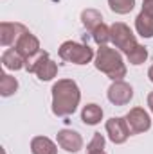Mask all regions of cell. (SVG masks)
<instances>
[{
    "mask_svg": "<svg viewBox=\"0 0 153 154\" xmlns=\"http://www.w3.org/2000/svg\"><path fill=\"white\" fill-rule=\"evenodd\" d=\"M81 91L76 81L60 79L52 86V113L56 116H70L79 106Z\"/></svg>",
    "mask_w": 153,
    "mask_h": 154,
    "instance_id": "obj_1",
    "label": "cell"
},
{
    "mask_svg": "<svg viewBox=\"0 0 153 154\" xmlns=\"http://www.w3.org/2000/svg\"><path fill=\"white\" fill-rule=\"evenodd\" d=\"M94 65L99 72H103L112 81H122V77H126V65L122 61V56L115 48H110L106 45L97 48Z\"/></svg>",
    "mask_w": 153,
    "mask_h": 154,
    "instance_id": "obj_2",
    "label": "cell"
},
{
    "mask_svg": "<svg viewBox=\"0 0 153 154\" xmlns=\"http://www.w3.org/2000/svg\"><path fill=\"white\" fill-rule=\"evenodd\" d=\"M25 70L31 74H36L40 81H50L58 75V65L49 57V54L40 50L36 56L29 57L25 61Z\"/></svg>",
    "mask_w": 153,
    "mask_h": 154,
    "instance_id": "obj_3",
    "label": "cell"
},
{
    "mask_svg": "<svg viewBox=\"0 0 153 154\" xmlns=\"http://www.w3.org/2000/svg\"><path fill=\"white\" fill-rule=\"evenodd\" d=\"M58 54H60V57L63 61L74 63V65H86V63H90L96 57L94 50L88 45L76 43V41H65V43H61Z\"/></svg>",
    "mask_w": 153,
    "mask_h": 154,
    "instance_id": "obj_4",
    "label": "cell"
},
{
    "mask_svg": "<svg viewBox=\"0 0 153 154\" xmlns=\"http://www.w3.org/2000/svg\"><path fill=\"white\" fill-rule=\"evenodd\" d=\"M110 41L115 45V48H119L124 54H130L139 45L132 29L122 22H115L110 25Z\"/></svg>",
    "mask_w": 153,
    "mask_h": 154,
    "instance_id": "obj_5",
    "label": "cell"
},
{
    "mask_svg": "<svg viewBox=\"0 0 153 154\" xmlns=\"http://www.w3.org/2000/svg\"><path fill=\"white\" fill-rule=\"evenodd\" d=\"M106 134L108 138L114 142L115 145H121L128 140V136L132 134L130 127H128V122L126 118H121V116H112L110 120H106Z\"/></svg>",
    "mask_w": 153,
    "mask_h": 154,
    "instance_id": "obj_6",
    "label": "cell"
},
{
    "mask_svg": "<svg viewBox=\"0 0 153 154\" xmlns=\"http://www.w3.org/2000/svg\"><path fill=\"white\" fill-rule=\"evenodd\" d=\"M124 118H126V122H128V127H130L132 134L146 133V131L151 127V118L148 115V111H144L142 108H132Z\"/></svg>",
    "mask_w": 153,
    "mask_h": 154,
    "instance_id": "obj_7",
    "label": "cell"
},
{
    "mask_svg": "<svg viewBox=\"0 0 153 154\" xmlns=\"http://www.w3.org/2000/svg\"><path fill=\"white\" fill-rule=\"evenodd\" d=\"M106 95L114 106H126L133 99V88L124 81H114Z\"/></svg>",
    "mask_w": 153,
    "mask_h": 154,
    "instance_id": "obj_8",
    "label": "cell"
},
{
    "mask_svg": "<svg viewBox=\"0 0 153 154\" xmlns=\"http://www.w3.org/2000/svg\"><path fill=\"white\" fill-rule=\"evenodd\" d=\"M25 25L16 23V22H2L0 23V43L2 47H15L18 38L25 32Z\"/></svg>",
    "mask_w": 153,
    "mask_h": 154,
    "instance_id": "obj_9",
    "label": "cell"
},
{
    "mask_svg": "<svg viewBox=\"0 0 153 154\" xmlns=\"http://www.w3.org/2000/svg\"><path fill=\"white\" fill-rule=\"evenodd\" d=\"M15 50H16L22 57H25V61H27L29 57L36 56L41 48H40L38 38H36L34 34H31L29 31H25V32L18 38V41L15 43Z\"/></svg>",
    "mask_w": 153,
    "mask_h": 154,
    "instance_id": "obj_10",
    "label": "cell"
},
{
    "mask_svg": "<svg viewBox=\"0 0 153 154\" xmlns=\"http://www.w3.org/2000/svg\"><path fill=\"white\" fill-rule=\"evenodd\" d=\"M56 140H58V145L63 151H67V152H77L83 147L81 134L77 131H72V129H61V131H58Z\"/></svg>",
    "mask_w": 153,
    "mask_h": 154,
    "instance_id": "obj_11",
    "label": "cell"
},
{
    "mask_svg": "<svg viewBox=\"0 0 153 154\" xmlns=\"http://www.w3.org/2000/svg\"><path fill=\"white\" fill-rule=\"evenodd\" d=\"M135 31L142 38H153V14L141 11L135 18Z\"/></svg>",
    "mask_w": 153,
    "mask_h": 154,
    "instance_id": "obj_12",
    "label": "cell"
},
{
    "mask_svg": "<svg viewBox=\"0 0 153 154\" xmlns=\"http://www.w3.org/2000/svg\"><path fill=\"white\" fill-rule=\"evenodd\" d=\"M31 152L33 154H58V147L47 136H34L31 140Z\"/></svg>",
    "mask_w": 153,
    "mask_h": 154,
    "instance_id": "obj_13",
    "label": "cell"
},
{
    "mask_svg": "<svg viewBox=\"0 0 153 154\" xmlns=\"http://www.w3.org/2000/svg\"><path fill=\"white\" fill-rule=\"evenodd\" d=\"M2 65L7 70H22L25 68V57H22L15 48H7L2 54Z\"/></svg>",
    "mask_w": 153,
    "mask_h": 154,
    "instance_id": "obj_14",
    "label": "cell"
},
{
    "mask_svg": "<svg viewBox=\"0 0 153 154\" xmlns=\"http://www.w3.org/2000/svg\"><path fill=\"white\" fill-rule=\"evenodd\" d=\"M81 120H83V124H86V125H96V124H99L101 120H103V108L101 106H97V104H86L85 108H83V111H81Z\"/></svg>",
    "mask_w": 153,
    "mask_h": 154,
    "instance_id": "obj_15",
    "label": "cell"
},
{
    "mask_svg": "<svg viewBox=\"0 0 153 154\" xmlns=\"http://www.w3.org/2000/svg\"><path fill=\"white\" fill-rule=\"evenodd\" d=\"M81 22H83V25L92 32L96 27H99V25L103 23V14H101L97 9H85V11L81 13Z\"/></svg>",
    "mask_w": 153,
    "mask_h": 154,
    "instance_id": "obj_16",
    "label": "cell"
},
{
    "mask_svg": "<svg viewBox=\"0 0 153 154\" xmlns=\"http://www.w3.org/2000/svg\"><path fill=\"white\" fill-rule=\"evenodd\" d=\"M18 90V81L9 74H2V79H0V95L2 97H11L15 95Z\"/></svg>",
    "mask_w": 153,
    "mask_h": 154,
    "instance_id": "obj_17",
    "label": "cell"
},
{
    "mask_svg": "<svg viewBox=\"0 0 153 154\" xmlns=\"http://www.w3.org/2000/svg\"><path fill=\"white\" fill-rule=\"evenodd\" d=\"M86 154H106L105 152V136L101 133H94L90 143L86 145Z\"/></svg>",
    "mask_w": 153,
    "mask_h": 154,
    "instance_id": "obj_18",
    "label": "cell"
},
{
    "mask_svg": "<svg viewBox=\"0 0 153 154\" xmlns=\"http://www.w3.org/2000/svg\"><path fill=\"white\" fill-rule=\"evenodd\" d=\"M126 57H128V61L132 63V65H142L146 59H148V48L144 47V45H137L130 54H126Z\"/></svg>",
    "mask_w": 153,
    "mask_h": 154,
    "instance_id": "obj_19",
    "label": "cell"
},
{
    "mask_svg": "<svg viewBox=\"0 0 153 154\" xmlns=\"http://www.w3.org/2000/svg\"><path fill=\"white\" fill-rule=\"evenodd\" d=\"M108 5L117 14H128L135 7V0H108Z\"/></svg>",
    "mask_w": 153,
    "mask_h": 154,
    "instance_id": "obj_20",
    "label": "cell"
},
{
    "mask_svg": "<svg viewBox=\"0 0 153 154\" xmlns=\"http://www.w3.org/2000/svg\"><path fill=\"white\" fill-rule=\"evenodd\" d=\"M90 34H92L94 41H96L99 47H103V45H106V43L110 41V27H108V25H105V23H101V25H99V27H96Z\"/></svg>",
    "mask_w": 153,
    "mask_h": 154,
    "instance_id": "obj_21",
    "label": "cell"
},
{
    "mask_svg": "<svg viewBox=\"0 0 153 154\" xmlns=\"http://www.w3.org/2000/svg\"><path fill=\"white\" fill-rule=\"evenodd\" d=\"M142 11L153 14V0H142Z\"/></svg>",
    "mask_w": 153,
    "mask_h": 154,
    "instance_id": "obj_22",
    "label": "cell"
},
{
    "mask_svg": "<svg viewBox=\"0 0 153 154\" xmlns=\"http://www.w3.org/2000/svg\"><path fill=\"white\" fill-rule=\"evenodd\" d=\"M148 106H150V109L153 113V91H150V95H148Z\"/></svg>",
    "mask_w": 153,
    "mask_h": 154,
    "instance_id": "obj_23",
    "label": "cell"
},
{
    "mask_svg": "<svg viewBox=\"0 0 153 154\" xmlns=\"http://www.w3.org/2000/svg\"><path fill=\"white\" fill-rule=\"evenodd\" d=\"M148 77H150V81L153 82V65L150 66V70H148Z\"/></svg>",
    "mask_w": 153,
    "mask_h": 154,
    "instance_id": "obj_24",
    "label": "cell"
}]
</instances>
